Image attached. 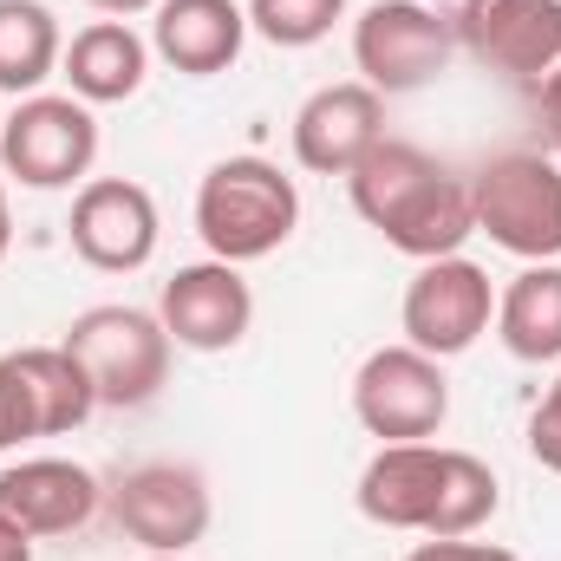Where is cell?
Listing matches in <instances>:
<instances>
[{"label": "cell", "mask_w": 561, "mask_h": 561, "mask_svg": "<svg viewBox=\"0 0 561 561\" xmlns=\"http://www.w3.org/2000/svg\"><path fill=\"white\" fill-rule=\"evenodd\" d=\"M359 516L412 536H477L503 510V483L477 450L444 444H379L353 490Z\"/></svg>", "instance_id": "6da1fadb"}, {"label": "cell", "mask_w": 561, "mask_h": 561, "mask_svg": "<svg viewBox=\"0 0 561 561\" xmlns=\"http://www.w3.org/2000/svg\"><path fill=\"white\" fill-rule=\"evenodd\" d=\"M353 216L366 229L386 236V249L437 262V255H463V242L477 236V209H470V176H450L431 150L405 138H379L346 176Z\"/></svg>", "instance_id": "7a4b0ae2"}, {"label": "cell", "mask_w": 561, "mask_h": 561, "mask_svg": "<svg viewBox=\"0 0 561 561\" xmlns=\"http://www.w3.org/2000/svg\"><path fill=\"white\" fill-rule=\"evenodd\" d=\"M300 222V190L268 157H222L196 183V236L216 262H262Z\"/></svg>", "instance_id": "3957f363"}, {"label": "cell", "mask_w": 561, "mask_h": 561, "mask_svg": "<svg viewBox=\"0 0 561 561\" xmlns=\"http://www.w3.org/2000/svg\"><path fill=\"white\" fill-rule=\"evenodd\" d=\"M59 346L85 366L99 405H112V412H138V405H150V399L170 386V353H176V340H170L163 320L144 313V307H125V300L85 307V313L66 327Z\"/></svg>", "instance_id": "277c9868"}, {"label": "cell", "mask_w": 561, "mask_h": 561, "mask_svg": "<svg viewBox=\"0 0 561 561\" xmlns=\"http://www.w3.org/2000/svg\"><path fill=\"white\" fill-rule=\"evenodd\" d=\"M477 236L516 262H561V163L549 150H503L470 176Z\"/></svg>", "instance_id": "5b68a950"}, {"label": "cell", "mask_w": 561, "mask_h": 561, "mask_svg": "<svg viewBox=\"0 0 561 561\" xmlns=\"http://www.w3.org/2000/svg\"><path fill=\"white\" fill-rule=\"evenodd\" d=\"M457 53L510 79L523 99L561 66V0H437Z\"/></svg>", "instance_id": "8992f818"}, {"label": "cell", "mask_w": 561, "mask_h": 561, "mask_svg": "<svg viewBox=\"0 0 561 561\" xmlns=\"http://www.w3.org/2000/svg\"><path fill=\"white\" fill-rule=\"evenodd\" d=\"M99 163V118L72 92H33L0 125V170L26 190H72Z\"/></svg>", "instance_id": "52a82bcc"}, {"label": "cell", "mask_w": 561, "mask_h": 561, "mask_svg": "<svg viewBox=\"0 0 561 561\" xmlns=\"http://www.w3.org/2000/svg\"><path fill=\"white\" fill-rule=\"evenodd\" d=\"M457 59V33L431 0H373L353 20V66L379 99L424 92Z\"/></svg>", "instance_id": "ba28073f"}, {"label": "cell", "mask_w": 561, "mask_h": 561, "mask_svg": "<svg viewBox=\"0 0 561 561\" xmlns=\"http://www.w3.org/2000/svg\"><path fill=\"white\" fill-rule=\"evenodd\" d=\"M353 419L379 444H424L450 419V379L444 359L419 346H379L353 373Z\"/></svg>", "instance_id": "9c48e42d"}, {"label": "cell", "mask_w": 561, "mask_h": 561, "mask_svg": "<svg viewBox=\"0 0 561 561\" xmlns=\"http://www.w3.org/2000/svg\"><path fill=\"white\" fill-rule=\"evenodd\" d=\"M105 510L144 556H190L216 523L209 477L196 463H138V470H125L105 490Z\"/></svg>", "instance_id": "30bf717a"}, {"label": "cell", "mask_w": 561, "mask_h": 561, "mask_svg": "<svg viewBox=\"0 0 561 561\" xmlns=\"http://www.w3.org/2000/svg\"><path fill=\"white\" fill-rule=\"evenodd\" d=\"M92 412H99V392L66 346L0 353V450L26 437H66Z\"/></svg>", "instance_id": "8fae6325"}, {"label": "cell", "mask_w": 561, "mask_h": 561, "mask_svg": "<svg viewBox=\"0 0 561 561\" xmlns=\"http://www.w3.org/2000/svg\"><path fill=\"white\" fill-rule=\"evenodd\" d=\"M399 327H405V346H419L431 359L470 353V346L496 327L490 268H477L470 255L419 262V275L405 280V300H399Z\"/></svg>", "instance_id": "7c38bea8"}, {"label": "cell", "mask_w": 561, "mask_h": 561, "mask_svg": "<svg viewBox=\"0 0 561 561\" xmlns=\"http://www.w3.org/2000/svg\"><path fill=\"white\" fill-rule=\"evenodd\" d=\"M66 236H72V255L85 268H99V275H138L144 262L157 255V236H163L157 196L144 183H131V176H92L72 196Z\"/></svg>", "instance_id": "4fadbf2b"}, {"label": "cell", "mask_w": 561, "mask_h": 561, "mask_svg": "<svg viewBox=\"0 0 561 561\" xmlns=\"http://www.w3.org/2000/svg\"><path fill=\"white\" fill-rule=\"evenodd\" d=\"M157 320L190 353H229L255 327V287L242 280L236 262H216L209 255V262H190V268H176V275L163 280Z\"/></svg>", "instance_id": "5bb4252c"}, {"label": "cell", "mask_w": 561, "mask_h": 561, "mask_svg": "<svg viewBox=\"0 0 561 561\" xmlns=\"http://www.w3.org/2000/svg\"><path fill=\"white\" fill-rule=\"evenodd\" d=\"M105 510V483L72 457H20L0 470V523L20 536H72Z\"/></svg>", "instance_id": "9a60e30c"}, {"label": "cell", "mask_w": 561, "mask_h": 561, "mask_svg": "<svg viewBox=\"0 0 561 561\" xmlns=\"http://www.w3.org/2000/svg\"><path fill=\"white\" fill-rule=\"evenodd\" d=\"M386 138V99L366 79L320 85L294 112V163L313 176H353V163Z\"/></svg>", "instance_id": "2e32d148"}, {"label": "cell", "mask_w": 561, "mask_h": 561, "mask_svg": "<svg viewBox=\"0 0 561 561\" xmlns=\"http://www.w3.org/2000/svg\"><path fill=\"white\" fill-rule=\"evenodd\" d=\"M249 46V7L242 0H157L150 53L176 66L183 79H216Z\"/></svg>", "instance_id": "e0dca14e"}, {"label": "cell", "mask_w": 561, "mask_h": 561, "mask_svg": "<svg viewBox=\"0 0 561 561\" xmlns=\"http://www.w3.org/2000/svg\"><path fill=\"white\" fill-rule=\"evenodd\" d=\"M59 72H66L72 99H85V105H125V99H138L144 79H150V39L131 20H92L85 33H72Z\"/></svg>", "instance_id": "ac0fdd59"}, {"label": "cell", "mask_w": 561, "mask_h": 561, "mask_svg": "<svg viewBox=\"0 0 561 561\" xmlns=\"http://www.w3.org/2000/svg\"><path fill=\"white\" fill-rule=\"evenodd\" d=\"M496 340L523 366L561 359V262H529L496 294Z\"/></svg>", "instance_id": "d6986e66"}, {"label": "cell", "mask_w": 561, "mask_h": 561, "mask_svg": "<svg viewBox=\"0 0 561 561\" xmlns=\"http://www.w3.org/2000/svg\"><path fill=\"white\" fill-rule=\"evenodd\" d=\"M66 59L59 13L46 0H0V92L33 99Z\"/></svg>", "instance_id": "ffe728a7"}, {"label": "cell", "mask_w": 561, "mask_h": 561, "mask_svg": "<svg viewBox=\"0 0 561 561\" xmlns=\"http://www.w3.org/2000/svg\"><path fill=\"white\" fill-rule=\"evenodd\" d=\"M346 20V0H249V33H262L280 53L320 46Z\"/></svg>", "instance_id": "44dd1931"}, {"label": "cell", "mask_w": 561, "mask_h": 561, "mask_svg": "<svg viewBox=\"0 0 561 561\" xmlns=\"http://www.w3.org/2000/svg\"><path fill=\"white\" fill-rule=\"evenodd\" d=\"M529 457L561 477V373H556V386L542 392V405L529 412Z\"/></svg>", "instance_id": "7402d4cb"}, {"label": "cell", "mask_w": 561, "mask_h": 561, "mask_svg": "<svg viewBox=\"0 0 561 561\" xmlns=\"http://www.w3.org/2000/svg\"><path fill=\"white\" fill-rule=\"evenodd\" d=\"M405 561H516V556L496 549V542H470V536H424Z\"/></svg>", "instance_id": "603a6c76"}, {"label": "cell", "mask_w": 561, "mask_h": 561, "mask_svg": "<svg viewBox=\"0 0 561 561\" xmlns=\"http://www.w3.org/2000/svg\"><path fill=\"white\" fill-rule=\"evenodd\" d=\"M529 105H536V125H542V138H549V157L561 163V66L529 92Z\"/></svg>", "instance_id": "cb8c5ba5"}, {"label": "cell", "mask_w": 561, "mask_h": 561, "mask_svg": "<svg viewBox=\"0 0 561 561\" xmlns=\"http://www.w3.org/2000/svg\"><path fill=\"white\" fill-rule=\"evenodd\" d=\"M0 561H33V536H20L13 523H0Z\"/></svg>", "instance_id": "d4e9b609"}, {"label": "cell", "mask_w": 561, "mask_h": 561, "mask_svg": "<svg viewBox=\"0 0 561 561\" xmlns=\"http://www.w3.org/2000/svg\"><path fill=\"white\" fill-rule=\"evenodd\" d=\"M85 7H99V13H112V20H131V13H157V0H85Z\"/></svg>", "instance_id": "484cf974"}, {"label": "cell", "mask_w": 561, "mask_h": 561, "mask_svg": "<svg viewBox=\"0 0 561 561\" xmlns=\"http://www.w3.org/2000/svg\"><path fill=\"white\" fill-rule=\"evenodd\" d=\"M7 242H13V216H7V183H0V255H7Z\"/></svg>", "instance_id": "4316f807"}, {"label": "cell", "mask_w": 561, "mask_h": 561, "mask_svg": "<svg viewBox=\"0 0 561 561\" xmlns=\"http://www.w3.org/2000/svg\"><path fill=\"white\" fill-rule=\"evenodd\" d=\"M144 561H183V556H144Z\"/></svg>", "instance_id": "83f0119b"}, {"label": "cell", "mask_w": 561, "mask_h": 561, "mask_svg": "<svg viewBox=\"0 0 561 561\" xmlns=\"http://www.w3.org/2000/svg\"><path fill=\"white\" fill-rule=\"evenodd\" d=\"M0 125H7V112H0Z\"/></svg>", "instance_id": "f1b7e54d"}]
</instances>
